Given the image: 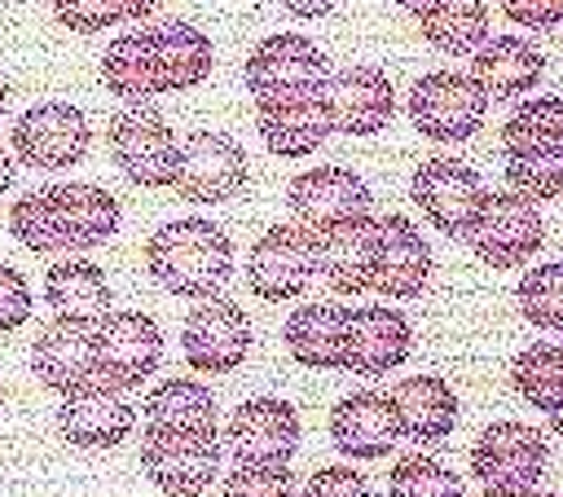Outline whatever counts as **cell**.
<instances>
[{
  "instance_id": "f6af8a7d",
  "label": "cell",
  "mask_w": 563,
  "mask_h": 497,
  "mask_svg": "<svg viewBox=\"0 0 563 497\" xmlns=\"http://www.w3.org/2000/svg\"><path fill=\"white\" fill-rule=\"evenodd\" d=\"M119 4V18H132V22H141V18H150L163 0H114Z\"/></svg>"
},
{
  "instance_id": "8992f818",
  "label": "cell",
  "mask_w": 563,
  "mask_h": 497,
  "mask_svg": "<svg viewBox=\"0 0 563 497\" xmlns=\"http://www.w3.org/2000/svg\"><path fill=\"white\" fill-rule=\"evenodd\" d=\"M413 202L418 211L444 233V238H466L484 198H488V185L475 167H466L462 158H449V154H435L427 163H418L413 172Z\"/></svg>"
},
{
  "instance_id": "836d02e7",
  "label": "cell",
  "mask_w": 563,
  "mask_h": 497,
  "mask_svg": "<svg viewBox=\"0 0 563 497\" xmlns=\"http://www.w3.org/2000/svg\"><path fill=\"white\" fill-rule=\"evenodd\" d=\"M554 141H563V97L523 101L501 123V150H506V158L528 154V150H541V145H554Z\"/></svg>"
},
{
  "instance_id": "4fadbf2b",
  "label": "cell",
  "mask_w": 563,
  "mask_h": 497,
  "mask_svg": "<svg viewBox=\"0 0 563 497\" xmlns=\"http://www.w3.org/2000/svg\"><path fill=\"white\" fill-rule=\"evenodd\" d=\"M312 233L299 224H273L246 251V286L264 303L295 299L312 281Z\"/></svg>"
},
{
  "instance_id": "c3c4849f",
  "label": "cell",
  "mask_w": 563,
  "mask_h": 497,
  "mask_svg": "<svg viewBox=\"0 0 563 497\" xmlns=\"http://www.w3.org/2000/svg\"><path fill=\"white\" fill-rule=\"evenodd\" d=\"M396 4H400V9H409V13L418 18V13H427V9H435L440 0H396Z\"/></svg>"
},
{
  "instance_id": "4316f807",
  "label": "cell",
  "mask_w": 563,
  "mask_h": 497,
  "mask_svg": "<svg viewBox=\"0 0 563 497\" xmlns=\"http://www.w3.org/2000/svg\"><path fill=\"white\" fill-rule=\"evenodd\" d=\"M101 84H106V92H114V97L128 101V106H145L150 97L163 92V75H158V57H154L150 26L123 31L119 40L106 44Z\"/></svg>"
},
{
  "instance_id": "83f0119b",
  "label": "cell",
  "mask_w": 563,
  "mask_h": 497,
  "mask_svg": "<svg viewBox=\"0 0 563 497\" xmlns=\"http://www.w3.org/2000/svg\"><path fill=\"white\" fill-rule=\"evenodd\" d=\"M44 299L62 321L97 325L110 312V281L92 259H62L44 273Z\"/></svg>"
},
{
  "instance_id": "2e32d148",
  "label": "cell",
  "mask_w": 563,
  "mask_h": 497,
  "mask_svg": "<svg viewBox=\"0 0 563 497\" xmlns=\"http://www.w3.org/2000/svg\"><path fill=\"white\" fill-rule=\"evenodd\" d=\"M369 185L347 172V167H312V172H299L286 189V207L295 216L299 229L308 233H321L339 220H352V216H369Z\"/></svg>"
},
{
  "instance_id": "b9f144b4",
  "label": "cell",
  "mask_w": 563,
  "mask_h": 497,
  "mask_svg": "<svg viewBox=\"0 0 563 497\" xmlns=\"http://www.w3.org/2000/svg\"><path fill=\"white\" fill-rule=\"evenodd\" d=\"M26 317H31V286L18 268L0 264V334L18 330Z\"/></svg>"
},
{
  "instance_id": "60d3db41",
  "label": "cell",
  "mask_w": 563,
  "mask_h": 497,
  "mask_svg": "<svg viewBox=\"0 0 563 497\" xmlns=\"http://www.w3.org/2000/svg\"><path fill=\"white\" fill-rule=\"evenodd\" d=\"M303 497H374V493H369V479H365L356 466L334 462V466H321V471L308 479Z\"/></svg>"
},
{
  "instance_id": "f907efd6",
  "label": "cell",
  "mask_w": 563,
  "mask_h": 497,
  "mask_svg": "<svg viewBox=\"0 0 563 497\" xmlns=\"http://www.w3.org/2000/svg\"><path fill=\"white\" fill-rule=\"evenodd\" d=\"M541 497H563V493H541Z\"/></svg>"
},
{
  "instance_id": "9a60e30c",
  "label": "cell",
  "mask_w": 563,
  "mask_h": 497,
  "mask_svg": "<svg viewBox=\"0 0 563 497\" xmlns=\"http://www.w3.org/2000/svg\"><path fill=\"white\" fill-rule=\"evenodd\" d=\"M321 101L330 114V128L343 136H374L387 128L396 110L391 79L378 66H343L330 70L321 84Z\"/></svg>"
},
{
  "instance_id": "f1b7e54d",
  "label": "cell",
  "mask_w": 563,
  "mask_h": 497,
  "mask_svg": "<svg viewBox=\"0 0 563 497\" xmlns=\"http://www.w3.org/2000/svg\"><path fill=\"white\" fill-rule=\"evenodd\" d=\"M343 330H347V308L339 303H303L290 312L282 339L286 352L308 365V369H343Z\"/></svg>"
},
{
  "instance_id": "7bdbcfd3",
  "label": "cell",
  "mask_w": 563,
  "mask_h": 497,
  "mask_svg": "<svg viewBox=\"0 0 563 497\" xmlns=\"http://www.w3.org/2000/svg\"><path fill=\"white\" fill-rule=\"evenodd\" d=\"M501 13L528 31H550L563 22V0H501Z\"/></svg>"
},
{
  "instance_id": "4dcf8cb0",
  "label": "cell",
  "mask_w": 563,
  "mask_h": 497,
  "mask_svg": "<svg viewBox=\"0 0 563 497\" xmlns=\"http://www.w3.org/2000/svg\"><path fill=\"white\" fill-rule=\"evenodd\" d=\"M510 387L545 413V422L563 435V347L559 343H528L510 361Z\"/></svg>"
},
{
  "instance_id": "ee69618b",
  "label": "cell",
  "mask_w": 563,
  "mask_h": 497,
  "mask_svg": "<svg viewBox=\"0 0 563 497\" xmlns=\"http://www.w3.org/2000/svg\"><path fill=\"white\" fill-rule=\"evenodd\" d=\"M282 4H286L295 18H325L339 0H282Z\"/></svg>"
},
{
  "instance_id": "ab89813d",
  "label": "cell",
  "mask_w": 563,
  "mask_h": 497,
  "mask_svg": "<svg viewBox=\"0 0 563 497\" xmlns=\"http://www.w3.org/2000/svg\"><path fill=\"white\" fill-rule=\"evenodd\" d=\"M53 18L66 31H79V35H97L114 22H123L114 0H53Z\"/></svg>"
},
{
  "instance_id": "7c38bea8",
  "label": "cell",
  "mask_w": 563,
  "mask_h": 497,
  "mask_svg": "<svg viewBox=\"0 0 563 497\" xmlns=\"http://www.w3.org/2000/svg\"><path fill=\"white\" fill-rule=\"evenodd\" d=\"M312 268L334 295L374 290L378 277V216H352L312 233Z\"/></svg>"
},
{
  "instance_id": "6da1fadb",
  "label": "cell",
  "mask_w": 563,
  "mask_h": 497,
  "mask_svg": "<svg viewBox=\"0 0 563 497\" xmlns=\"http://www.w3.org/2000/svg\"><path fill=\"white\" fill-rule=\"evenodd\" d=\"M145 268L167 295L211 299L233 273V242L207 216H180L150 233Z\"/></svg>"
},
{
  "instance_id": "8d00e7d4",
  "label": "cell",
  "mask_w": 563,
  "mask_h": 497,
  "mask_svg": "<svg viewBox=\"0 0 563 497\" xmlns=\"http://www.w3.org/2000/svg\"><path fill=\"white\" fill-rule=\"evenodd\" d=\"M515 299H519V312H523L528 325L563 334V264L528 268L515 286Z\"/></svg>"
},
{
  "instance_id": "7dc6e473",
  "label": "cell",
  "mask_w": 563,
  "mask_h": 497,
  "mask_svg": "<svg viewBox=\"0 0 563 497\" xmlns=\"http://www.w3.org/2000/svg\"><path fill=\"white\" fill-rule=\"evenodd\" d=\"M9 185H13V158H9L4 145H0V198L9 194Z\"/></svg>"
},
{
  "instance_id": "484cf974",
  "label": "cell",
  "mask_w": 563,
  "mask_h": 497,
  "mask_svg": "<svg viewBox=\"0 0 563 497\" xmlns=\"http://www.w3.org/2000/svg\"><path fill=\"white\" fill-rule=\"evenodd\" d=\"M400 435L418 444H435L457 427V391L440 374H413L391 391Z\"/></svg>"
},
{
  "instance_id": "74e56055",
  "label": "cell",
  "mask_w": 563,
  "mask_h": 497,
  "mask_svg": "<svg viewBox=\"0 0 563 497\" xmlns=\"http://www.w3.org/2000/svg\"><path fill=\"white\" fill-rule=\"evenodd\" d=\"M220 497H295L290 462H238L224 475Z\"/></svg>"
},
{
  "instance_id": "d4e9b609",
  "label": "cell",
  "mask_w": 563,
  "mask_h": 497,
  "mask_svg": "<svg viewBox=\"0 0 563 497\" xmlns=\"http://www.w3.org/2000/svg\"><path fill=\"white\" fill-rule=\"evenodd\" d=\"M545 75V53L519 35H493L471 57V79L488 101H515Z\"/></svg>"
},
{
  "instance_id": "3957f363",
  "label": "cell",
  "mask_w": 563,
  "mask_h": 497,
  "mask_svg": "<svg viewBox=\"0 0 563 497\" xmlns=\"http://www.w3.org/2000/svg\"><path fill=\"white\" fill-rule=\"evenodd\" d=\"M488 110V97L471 75L457 70H431L409 88V119L427 141L457 145L479 132Z\"/></svg>"
},
{
  "instance_id": "5b68a950",
  "label": "cell",
  "mask_w": 563,
  "mask_h": 497,
  "mask_svg": "<svg viewBox=\"0 0 563 497\" xmlns=\"http://www.w3.org/2000/svg\"><path fill=\"white\" fill-rule=\"evenodd\" d=\"M246 185V150L229 136V132H189L176 150V176L172 189L185 202L198 207H216L229 202L233 194H242Z\"/></svg>"
},
{
  "instance_id": "ffe728a7",
  "label": "cell",
  "mask_w": 563,
  "mask_h": 497,
  "mask_svg": "<svg viewBox=\"0 0 563 497\" xmlns=\"http://www.w3.org/2000/svg\"><path fill=\"white\" fill-rule=\"evenodd\" d=\"M330 440L352 462L387 457L400 440V418L387 391H347L330 409Z\"/></svg>"
},
{
  "instance_id": "7402d4cb",
  "label": "cell",
  "mask_w": 563,
  "mask_h": 497,
  "mask_svg": "<svg viewBox=\"0 0 563 497\" xmlns=\"http://www.w3.org/2000/svg\"><path fill=\"white\" fill-rule=\"evenodd\" d=\"M31 369L48 391H75L97 378V352H92V325L79 321H48L31 343Z\"/></svg>"
},
{
  "instance_id": "52a82bcc",
  "label": "cell",
  "mask_w": 563,
  "mask_h": 497,
  "mask_svg": "<svg viewBox=\"0 0 563 497\" xmlns=\"http://www.w3.org/2000/svg\"><path fill=\"white\" fill-rule=\"evenodd\" d=\"M471 251L488 264V268H519L528 264L541 242H545V220L537 211V202L501 189V194H488L475 224H471Z\"/></svg>"
},
{
  "instance_id": "ba28073f",
  "label": "cell",
  "mask_w": 563,
  "mask_h": 497,
  "mask_svg": "<svg viewBox=\"0 0 563 497\" xmlns=\"http://www.w3.org/2000/svg\"><path fill=\"white\" fill-rule=\"evenodd\" d=\"M92 352H97V378L114 383L119 391L141 387L158 361H163V330L150 312H106L92 325Z\"/></svg>"
},
{
  "instance_id": "e575fe53",
  "label": "cell",
  "mask_w": 563,
  "mask_h": 497,
  "mask_svg": "<svg viewBox=\"0 0 563 497\" xmlns=\"http://www.w3.org/2000/svg\"><path fill=\"white\" fill-rule=\"evenodd\" d=\"M506 185H510V194H519L528 202L559 198L563 194V141L506 158Z\"/></svg>"
},
{
  "instance_id": "44dd1931",
  "label": "cell",
  "mask_w": 563,
  "mask_h": 497,
  "mask_svg": "<svg viewBox=\"0 0 563 497\" xmlns=\"http://www.w3.org/2000/svg\"><path fill=\"white\" fill-rule=\"evenodd\" d=\"M53 229L62 238V251H88L101 246L119 229V198L88 180H57L44 185Z\"/></svg>"
},
{
  "instance_id": "f35d334b",
  "label": "cell",
  "mask_w": 563,
  "mask_h": 497,
  "mask_svg": "<svg viewBox=\"0 0 563 497\" xmlns=\"http://www.w3.org/2000/svg\"><path fill=\"white\" fill-rule=\"evenodd\" d=\"M9 233L26 246V251H62V238L53 229V211H48V198L44 189H31L13 202L9 211Z\"/></svg>"
},
{
  "instance_id": "5bb4252c",
  "label": "cell",
  "mask_w": 563,
  "mask_h": 497,
  "mask_svg": "<svg viewBox=\"0 0 563 497\" xmlns=\"http://www.w3.org/2000/svg\"><path fill=\"white\" fill-rule=\"evenodd\" d=\"M185 361L202 374H229L251 352V317L233 299H202L180 330Z\"/></svg>"
},
{
  "instance_id": "bcb514c9",
  "label": "cell",
  "mask_w": 563,
  "mask_h": 497,
  "mask_svg": "<svg viewBox=\"0 0 563 497\" xmlns=\"http://www.w3.org/2000/svg\"><path fill=\"white\" fill-rule=\"evenodd\" d=\"M484 497H541V493L537 488H497V484H488Z\"/></svg>"
},
{
  "instance_id": "d6a6232c",
  "label": "cell",
  "mask_w": 563,
  "mask_h": 497,
  "mask_svg": "<svg viewBox=\"0 0 563 497\" xmlns=\"http://www.w3.org/2000/svg\"><path fill=\"white\" fill-rule=\"evenodd\" d=\"M422 40H431L440 53H475L488 40V4L484 0H440L435 9L418 13Z\"/></svg>"
},
{
  "instance_id": "681fc988",
  "label": "cell",
  "mask_w": 563,
  "mask_h": 497,
  "mask_svg": "<svg viewBox=\"0 0 563 497\" xmlns=\"http://www.w3.org/2000/svg\"><path fill=\"white\" fill-rule=\"evenodd\" d=\"M4 106H9V84H4V75H0V114H4Z\"/></svg>"
},
{
  "instance_id": "e0dca14e",
  "label": "cell",
  "mask_w": 563,
  "mask_h": 497,
  "mask_svg": "<svg viewBox=\"0 0 563 497\" xmlns=\"http://www.w3.org/2000/svg\"><path fill=\"white\" fill-rule=\"evenodd\" d=\"M132 422H136L132 405L106 378H92V383L66 391L62 409H57V431L75 449H114L132 435Z\"/></svg>"
},
{
  "instance_id": "1f68e13d",
  "label": "cell",
  "mask_w": 563,
  "mask_h": 497,
  "mask_svg": "<svg viewBox=\"0 0 563 497\" xmlns=\"http://www.w3.org/2000/svg\"><path fill=\"white\" fill-rule=\"evenodd\" d=\"M145 422L158 431L216 435V400L198 378H167L145 396Z\"/></svg>"
},
{
  "instance_id": "603a6c76",
  "label": "cell",
  "mask_w": 563,
  "mask_h": 497,
  "mask_svg": "<svg viewBox=\"0 0 563 497\" xmlns=\"http://www.w3.org/2000/svg\"><path fill=\"white\" fill-rule=\"evenodd\" d=\"M255 128H260L264 145L282 158H303L317 145H325V136L334 132L325 101H321V88L299 92V97H282V101H255Z\"/></svg>"
},
{
  "instance_id": "cb8c5ba5",
  "label": "cell",
  "mask_w": 563,
  "mask_h": 497,
  "mask_svg": "<svg viewBox=\"0 0 563 497\" xmlns=\"http://www.w3.org/2000/svg\"><path fill=\"white\" fill-rule=\"evenodd\" d=\"M431 281V246L409 216H378V277L374 290L387 299H418Z\"/></svg>"
},
{
  "instance_id": "f546056e",
  "label": "cell",
  "mask_w": 563,
  "mask_h": 497,
  "mask_svg": "<svg viewBox=\"0 0 563 497\" xmlns=\"http://www.w3.org/2000/svg\"><path fill=\"white\" fill-rule=\"evenodd\" d=\"M150 40H154L163 92L198 88L211 75V40L194 22H180V18L158 22V26H150Z\"/></svg>"
},
{
  "instance_id": "d590c367",
  "label": "cell",
  "mask_w": 563,
  "mask_h": 497,
  "mask_svg": "<svg viewBox=\"0 0 563 497\" xmlns=\"http://www.w3.org/2000/svg\"><path fill=\"white\" fill-rule=\"evenodd\" d=\"M387 497H466V488L440 457L405 453L387 475Z\"/></svg>"
},
{
  "instance_id": "30bf717a",
  "label": "cell",
  "mask_w": 563,
  "mask_h": 497,
  "mask_svg": "<svg viewBox=\"0 0 563 497\" xmlns=\"http://www.w3.org/2000/svg\"><path fill=\"white\" fill-rule=\"evenodd\" d=\"M141 466L150 484L167 497H198L211 488L220 471V440L216 435H185L145 427L141 435Z\"/></svg>"
},
{
  "instance_id": "8fae6325",
  "label": "cell",
  "mask_w": 563,
  "mask_h": 497,
  "mask_svg": "<svg viewBox=\"0 0 563 497\" xmlns=\"http://www.w3.org/2000/svg\"><path fill=\"white\" fill-rule=\"evenodd\" d=\"M545 462H550V449H545V435L528 422H493L475 435L471 444V471L475 479L488 488H537V479L545 475Z\"/></svg>"
},
{
  "instance_id": "ac0fdd59",
  "label": "cell",
  "mask_w": 563,
  "mask_h": 497,
  "mask_svg": "<svg viewBox=\"0 0 563 497\" xmlns=\"http://www.w3.org/2000/svg\"><path fill=\"white\" fill-rule=\"evenodd\" d=\"M224 444L238 462H290L299 449V413L282 396L242 400L224 427Z\"/></svg>"
},
{
  "instance_id": "d6986e66",
  "label": "cell",
  "mask_w": 563,
  "mask_h": 497,
  "mask_svg": "<svg viewBox=\"0 0 563 497\" xmlns=\"http://www.w3.org/2000/svg\"><path fill=\"white\" fill-rule=\"evenodd\" d=\"M413 347V325L405 312L387 308V303H365L347 312V330H343V369L352 374H387L396 369Z\"/></svg>"
},
{
  "instance_id": "7a4b0ae2",
  "label": "cell",
  "mask_w": 563,
  "mask_h": 497,
  "mask_svg": "<svg viewBox=\"0 0 563 497\" xmlns=\"http://www.w3.org/2000/svg\"><path fill=\"white\" fill-rule=\"evenodd\" d=\"M106 145H110L114 167L132 185H145V189L172 185V176H176V150L180 145H176L172 123L158 110H150V106L114 110V119L106 123Z\"/></svg>"
},
{
  "instance_id": "277c9868",
  "label": "cell",
  "mask_w": 563,
  "mask_h": 497,
  "mask_svg": "<svg viewBox=\"0 0 563 497\" xmlns=\"http://www.w3.org/2000/svg\"><path fill=\"white\" fill-rule=\"evenodd\" d=\"M9 145L35 172H66L88 154L92 128H88V114L70 101H40L13 119Z\"/></svg>"
},
{
  "instance_id": "9c48e42d",
  "label": "cell",
  "mask_w": 563,
  "mask_h": 497,
  "mask_svg": "<svg viewBox=\"0 0 563 497\" xmlns=\"http://www.w3.org/2000/svg\"><path fill=\"white\" fill-rule=\"evenodd\" d=\"M330 75L325 53L303 40V35H268L251 48L246 57V92L255 101H282V97H299V92H317Z\"/></svg>"
}]
</instances>
